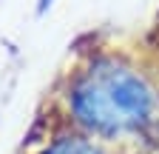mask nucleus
Segmentation results:
<instances>
[{"mask_svg":"<svg viewBox=\"0 0 159 154\" xmlns=\"http://www.w3.org/2000/svg\"><path fill=\"white\" fill-rule=\"evenodd\" d=\"M66 108L71 123L91 137L125 140L156 123L159 94L142 71L105 54L74 71L66 89Z\"/></svg>","mask_w":159,"mask_h":154,"instance_id":"f257e3e1","label":"nucleus"},{"mask_svg":"<svg viewBox=\"0 0 159 154\" xmlns=\"http://www.w3.org/2000/svg\"><path fill=\"white\" fill-rule=\"evenodd\" d=\"M40 154H102V148L94 146L88 137H80V134H63L54 143H48Z\"/></svg>","mask_w":159,"mask_h":154,"instance_id":"f03ea898","label":"nucleus"},{"mask_svg":"<svg viewBox=\"0 0 159 154\" xmlns=\"http://www.w3.org/2000/svg\"><path fill=\"white\" fill-rule=\"evenodd\" d=\"M51 3H54V0H40V3H37V14H46L51 9Z\"/></svg>","mask_w":159,"mask_h":154,"instance_id":"7ed1b4c3","label":"nucleus"}]
</instances>
